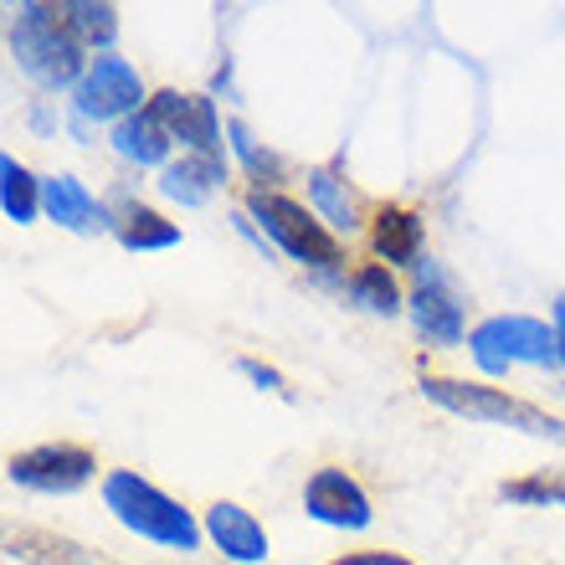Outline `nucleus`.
Here are the masks:
<instances>
[{
	"label": "nucleus",
	"mask_w": 565,
	"mask_h": 565,
	"mask_svg": "<svg viewBox=\"0 0 565 565\" xmlns=\"http://www.w3.org/2000/svg\"><path fill=\"white\" fill-rule=\"evenodd\" d=\"M6 46H11L15 67L46 93H73L88 73V62L83 57L88 46L73 36L67 26V15L62 6H42V0H26V6H11V26H6Z\"/></svg>",
	"instance_id": "obj_1"
},
{
	"label": "nucleus",
	"mask_w": 565,
	"mask_h": 565,
	"mask_svg": "<svg viewBox=\"0 0 565 565\" xmlns=\"http://www.w3.org/2000/svg\"><path fill=\"white\" fill-rule=\"evenodd\" d=\"M104 509L129 530V535L160 545L175 555H195L206 540V524L195 520L191 509L170 499L160 483H149L135 468H108L104 473Z\"/></svg>",
	"instance_id": "obj_2"
},
{
	"label": "nucleus",
	"mask_w": 565,
	"mask_h": 565,
	"mask_svg": "<svg viewBox=\"0 0 565 565\" xmlns=\"http://www.w3.org/2000/svg\"><path fill=\"white\" fill-rule=\"evenodd\" d=\"M422 396L431 406H443L462 422H478V427H509L524 431V437H540V443H561L565 447V422L540 412L535 402H520L499 386H478V381H458V375H422Z\"/></svg>",
	"instance_id": "obj_3"
},
{
	"label": "nucleus",
	"mask_w": 565,
	"mask_h": 565,
	"mask_svg": "<svg viewBox=\"0 0 565 565\" xmlns=\"http://www.w3.org/2000/svg\"><path fill=\"white\" fill-rule=\"evenodd\" d=\"M468 355L483 375H509L514 365L565 371V340L551 319L535 313H489L468 334Z\"/></svg>",
	"instance_id": "obj_4"
},
{
	"label": "nucleus",
	"mask_w": 565,
	"mask_h": 565,
	"mask_svg": "<svg viewBox=\"0 0 565 565\" xmlns=\"http://www.w3.org/2000/svg\"><path fill=\"white\" fill-rule=\"evenodd\" d=\"M242 211L263 226V237H268L282 257H294V263L313 268L324 282H334V268H340V257H344L340 237H334L303 201H294V195H282V191H247V206Z\"/></svg>",
	"instance_id": "obj_5"
},
{
	"label": "nucleus",
	"mask_w": 565,
	"mask_h": 565,
	"mask_svg": "<svg viewBox=\"0 0 565 565\" xmlns=\"http://www.w3.org/2000/svg\"><path fill=\"white\" fill-rule=\"evenodd\" d=\"M139 108H149L145 77H139V67L129 57H119V52L93 57L83 83L73 88V114L83 124H124V119H135Z\"/></svg>",
	"instance_id": "obj_6"
},
{
	"label": "nucleus",
	"mask_w": 565,
	"mask_h": 565,
	"mask_svg": "<svg viewBox=\"0 0 565 565\" xmlns=\"http://www.w3.org/2000/svg\"><path fill=\"white\" fill-rule=\"evenodd\" d=\"M6 478L26 493H52V499H67V493L88 489L98 478V458L77 443H36L26 452H11L6 458Z\"/></svg>",
	"instance_id": "obj_7"
},
{
	"label": "nucleus",
	"mask_w": 565,
	"mask_h": 565,
	"mask_svg": "<svg viewBox=\"0 0 565 565\" xmlns=\"http://www.w3.org/2000/svg\"><path fill=\"white\" fill-rule=\"evenodd\" d=\"M149 114L170 129V139L180 145V154H211L226 160V124L216 114L211 93H180V88H160L149 93Z\"/></svg>",
	"instance_id": "obj_8"
},
{
	"label": "nucleus",
	"mask_w": 565,
	"mask_h": 565,
	"mask_svg": "<svg viewBox=\"0 0 565 565\" xmlns=\"http://www.w3.org/2000/svg\"><path fill=\"white\" fill-rule=\"evenodd\" d=\"M406 313H412V324H417L422 340L431 344H462L473 329L462 319V298L447 278V268L437 257H422L417 263V288L406 298Z\"/></svg>",
	"instance_id": "obj_9"
},
{
	"label": "nucleus",
	"mask_w": 565,
	"mask_h": 565,
	"mask_svg": "<svg viewBox=\"0 0 565 565\" xmlns=\"http://www.w3.org/2000/svg\"><path fill=\"white\" fill-rule=\"evenodd\" d=\"M303 514L313 524H329V530H371L375 524V509H371V493L360 489L355 478L344 473V468H313L303 478Z\"/></svg>",
	"instance_id": "obj_10"
},
{
	"label": "nucleus",
	"mask_w": 565,
	"mask_h": 565,
	"mask_svg": "<svg viewBox=\"0 0 565 565\" xmlns=\"http://www.w3.org/2000/svg\"><path fill=\"white\" fill-rule=\"evenodd\" d=\"M206 540L216 545V551L226 555L232 565H263L268 561V530H263V520H257L253 509L232 504V499H216V504L206 509Z\"/></svg>",
	"instance_id": "obj_11"
},
{
	"label": "nucleus",
	"mask_w": 565,
	"mask_h": 565,
	"mask_svg": "<svg viewBox=\"0 0 565 565\" xmlns=\"http://www.w3.org/2000/svg\"><path fill=\"white\" fill-rule=\"evenodd\" d=\"M42 216L46 222H57L62 232H108V226H119L108 216V206L98 195L83 185L77 175H42Z\"/></svg>",
	"instance_id": "obj_12"
},
{
	"label": "nucleus",
	"mask_w": 565,
	"mask_h": 565,
	"mask_svg": "<svg viewBox=\"0 0 565 565\" xmlns=\"http://www.w3.org/2000/svg\"><path fill=\"white\" fill-rule=\"evenodd\" d=\"M303 185H309V211L319 216V222L334 232V237H350L360 226V201L355 191H350V180H344V164H313L309 175H303Z\"/></svg>",
	"instance_id": "obj_13"
},
{
	"label": "nucleus",
	"mask_w": 565,
	"mask_h": 565,
	"mask_svg": "<svg viewBox=\"0 0 565 565\" xmlns=\"http://www.w3.org/2000/svg\"><path fill=\"white\" fill-rule=\"evenodd\" d=\"M226 185V160H211V154H180V160H170L160 170V180H154V191L164 195V201H175V206H206L211 195Z\"/></svg>",
	"instance_id": "obj_14"
},
{
	"label": "nucleus",
	"mask_w": 565,
	"mask_h": 565,
	"mask_svg": "<svg viewBox=\"0 0 565 565\" xmlns=\"http://www.w3.org/2000/svg\"><path fill=\"white\" fill-rule=\"evenodd\" d=\"M108 145H114V154L129 164H139V170H164L170 164V149H175V139H170V129H164L149 108H139L135 119H124L108 129Z\"/></svg>",
	"instance_id": "obj_15"
},
{
	"label": "nucleus",
	"mask_w": 565,
	"mask_h": 565,
	"mask_svg": "<svg viewBox=\"0 0 565 565\" xmlns=\"http://www.w3.org/2000/svg\"><path fill=\"white\" fill-rule=\"evenodd\" d=\"M422 216L406 206H381L371 222V247H375V263H422Z\"/></svg>",
	"instance_id": "obj_16"
},
{
	"label": "nucleus",
	"mask_w": 565,
	"mask_h": 565,
	"mask_svg": "<svg viewBox=\"0 0 565 565\" xmlns=\"http://www.w3.org/2000/svg\"><path fill=\"white\" fill-rule=\"evenodd\" d=\"M344 288H350V303H360V309L375 313V319H396V313L406 309L402 282H396V273H391L386 263H360Z\"/></svg>",
	"instance_id": "obj_17"
},
{
	"label": "nucleus",
	"mask_w": 565,
	"mask_h": 565,
	"mask_svg": "<svg viewBox=\"0 0 565 565\" xmlns=\"http://www.w3.org/2000/svg\"><path fill=\"white\" fill-rule=\"evenodd\" d=\"M226 149L242 160L247 180H253V191H278L282 185V154L263 145L242 119H226Z\"/></svg>",
	"instance_id": "obj_18"
},
{
	"label": "nucleus",
	"mask_w": 565,
	"mask_h": 565,
	"mask_svg": "<svg viewBox=\"0 0 565 565\" xmlns=\"http://www.w3.org/2000/svg\"><path fill=\"white\" fill-rule=\"evenodd\" d=\"M0 211L15 226H31L42 216V175H31L15 154H0Z\"/></svg>",
	"instance_id": "obj_19"
},
{
	"label": "nucleus",
	"mask_w": 565,
	"mask_h": 565,
	"mask_svg": "<svg viewBox=\"0 0 565 565\" xmlns=\"http://www.w3.org/2000/svg\"><path fill=\"white\" fill-rule=\"evenodd\" d=\"M6 555L15 561H31V565H108L98 551L77 545V540H62V535H36V530H21V535L6 540Z\"/></svg>",
	"instance_id": "obj_20"
},
{
	"label": "nucleus",
	"mask_w": 565,
	"mask_h": 565,
	"mask_svg": "<svg viewBox=\"0 0 565 565\" xmlns=\"http://www.w3.org/2000/svg\"><path fill=\"white\" fill-rule=\"evenodd\" d=\"M114 237L124 242V253H170L180 242V222H164L160 211L149 206H124Z\"/></svg>",
	"instance_id": "obj_21"
},
{
	"label": "nucleus",
	"mask_w": 565,
	"mask_h": 565,
	"mask_svg": "<svg viewBox=\"0 0 565 565\" xmlns=\"http://www.w3.org/2000/svg\"><path fill=\"white\" fill-rule=\"evenodd\" d=\"M62 15H67V26H73V36L88 52H98L104 57L108 46H114V36H119V11L114 6H104V0H62Z\"/></svg>",
	"instance_id": "obj_22"
},
{
	"label": "nucleus",
	"mask_w": 565,
	"mask_h": 565,
	"mask_svg": "<svg viewBox=\"0 0 565 565\" xmlns=\"http://www.w3.org/2000/svg\"><path fill=\"white\" fill-rule=\"evenodd\" d=\"M499 499L520 509H565V468H535L524 478L499 483Z\"/></svg>",
	"instance_id": "obj_23"
},
{
	"label": "nucleus",
	"mask_w": 565,
	"mask_h": 565,
	"mask_svg": "<svg viewBox=\"0 0 565 565\" xmlns=\"http://www.w3.org/2000/svg\"><path fill=\"white\" fill-rule=\"evenodd\" d=\"M237 371L247 375V381H253L257 391H282V396H288V381H282L278 371H273V365H263V360H253V355H242L237 360Z\"/></svg>",
	"instance_id": "obj_24"
},
{
	"label": "nucleus",
	"mask_w": 565,
	"mask_h": 565,
	"mask_svg": "<svg viewBox=\"0 0 565 565\" xmlns=\"http://www.w3.org/2000/svg\"><path fill=\"white\" fill-rule=\"evenodd\" d=\"M329 565H417V561H406L402 551H344Z\"/></svg>",
	"instance_id": "obj_25"
},
{
	"label": "nucleus",
	"mask_w": 565,
	"mask_h": 565,
	"mask_svg": "<svg viewBox=\"0 0 565 565\" xmlns=\"http://www.w3.org/2000/svg\"><path fill=\"white\" fill-rule=\"evenodd\" d=\"M551 324H555V329H561V340H565V294H561V298H555V309H551Z\"/></svg>",
	"instance_id": "obj_26"
}]
</instances>
